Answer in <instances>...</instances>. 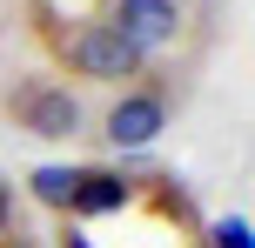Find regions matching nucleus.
I'll return each instance as SVG.
<instances>
[{"label": "nucleus", "instance_id": "f257e3e1", "mask_svg": "<svg viewBox=\"0 0 255 248\" xmlns=\"http://www.w3.org/2000/svg\"><path fill=\"white\" fill-rule=\"evenodd\" d=\"M61 54H67V67H74L81 81H108V87H115V81H134L141 61H148V54H134L115 34V20H81L74 34H67Z\"/></svg>", "mask_w": 255, "mask_h": 248}, {"label": "nucleus", "instance_id": "f03ea898", "mask_svg": "<svg viewBox=\"0 0 255 248\" xmlns=\"http://www.w3.org/2000/svg\"><path fill=\"white\" fill-rule=\"evenodd\" d=\"M7 114L20 121L27 134H40V141H67V134H81V101L67 87H54V81H27V87L7 94Z\"/></svg>", "mask_w": 255, "mask_h": 248}, {"label": "nucleus", "instance_id": "7ed1b4c3", "mask_svg": "<svg viewBox=\"0 0 255 248\" xmlns=\"http://www.w3.org/2000/svg\"><path fill=\"white\" fill-rule=\"evenodd\" d=\"M161 128H168V101L154 87H128L115 107L101 114V134L121 148V155H134V148H154L161 141Z\"/></svg>", "mask_w": 255, "mask_h": 248}, {"label": "nucleus", "instance_id": "20e7f679", "mask_svg": "<svg viewBox=\"0 0 255 248\" xmlns=\"http://www.w3.org/2000/svg\"><path fill=\"white\" fill-rule=\"evenodd\" d=\"M115 34L134 54H154L181 34V7L175 0H115Z\"/></svg>", "mask_w": 255, "mask_h": 248}, {"label": "nucleus", "instance_id": "39448f33", "mask_svg": "<svg viewBox=\"0 0 255 248\" xmlns=\"http://www.w3.org/2000/svg\"><path fill=\"white\" fill-rule=\"evenodd\" d=\"M134 201V181H121V174L108 168H81V188H74V215L81 222H94V215H115Z\"/></svg>", "mask_w": 255, "mask_h": 248}, {"label": "nucleus", "instance_id": "423d86ee", "mask_svg": "<svg viewBox=\"0 0 255 248\" xmlns=\"http://www.w3.org/2000/svg\"><path fill=\"white\" fill-rule=\"evenodd\" d=\"M27 188H34V201L40 208H74V188H81V168H34L27 174Z\"/></svg>", "mask_w": 255, "mask_h": 248}, {"label": "nucleus", "instance_id": "0eeeda50", "mask_svg": "<svg viewBox=\"0 0 255 248\" xmlns=\"http://www.w3.org/2000/svg\"><path fill=\"white\" fill-rule=\"evenodd\" d=\"M208 248H255V228L235 222V215H222V222L208 228Z\"/></svg>", "mask_w": 255, "mask_h": 248}, {"label": "nucleus", "instance_id": "6e6552de", "mask_svg": "<svg viewBox=\"0 0 255 248\" xmlns=\"http://www.w3.org/2000/svg\"><path fill=\"white\" fill-rule=\"evenodd\" d=\"M61 248H94L88 235H74V228H67V235H61Z\"/></svg>", "mask_w": 255, "mask_h": 248}, {"label": "nucleus", "instance_id": "1a4fd4ad", "mask_svg": "<svg viewBox=\"0 0 255 248\" xmlns=\"http://www.w3.org/2000/svg\"><path fill=\"white\" fill-rule=\"evenodd\" d=\"M0 235H7V188H0Z\"/></svg>", "mask_w": 255, "mask_h": 248}]
</instances>
